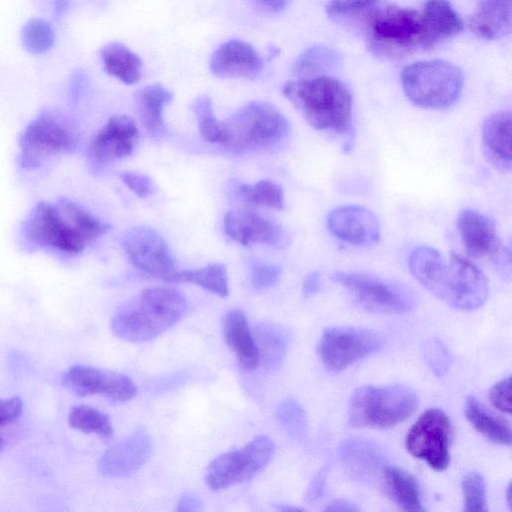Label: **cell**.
<instances>
[{
    "instance_id": "6da1fadb",
    "label": "cell",
    "mask_w": 512,
    "mask_h": 512,
    "mask_svg": "<svg viewBox=\"0 0 512 512\" xmlns=\"http://www.w3.org/2000/svg\"><path fill=\"white\" fill-rule=\"evenodd\" d=\"M408 267L422 286L451 307L474 310L488 298L484 273L459 254L446 258L435 248L418 246L409 254Z\"/></svg>"
},
{
    "instance_id": "7a4b0ae2",
    "label": "cell",
    "mask_w": 512,
    "mask_h": 512,
    "mask_svg": "<svg viewBox=\"0 0 512 512\" xmlns=\"http://www.w3.org/2000/svg\"><path fill=\"white\" fill-rule=\"evenodd\" d=\"M108 230L109 225L73 201L62 198L37 203L25 217L21 235L34 248L76 255Z\"/></svg>"
},
{
    "instance_id": "3957f363",
    "label": "cell",
    "mask_w": 512,
    "mask_h": 512,
    "mask_svg": "<svg viewBox=\"0 0 512 512\" xmlns=\"http://www.w3.org/2000/svg\"><path fill=\"white\" fill-rule=\"evenodd\" d=\"M282 93L314 129L351 138L353 95L339 78H298L286 82Z\"/></svg>"
},
{
    "instance_id": "277c9868",
    "label": "cell",
    "mask_w": 512,
    "mask_h": 512,
    "mask_svg": "<svg viewBox=\"0 0 512 512\" xmlns=\"http://www.w3.org/2000/svg\"><path fill=\"white\" fill-rule=\"evenodd\" d=\"M187 308V300L178 290L147 288L118 309L112 318L111 328L123 340L149 341L178 323Z\"/></svg>"
},
{
    "instance_id": "5b68a950",
    "label": "cell",
    "mask_w": 512,
    "mask_h": 512,
    "mask_svg": "<svg viewBox=\"0 0 512 512\" xmlns=\"http://www.w3.org/2000/svg\"><path fill=\"white\" fill-rule=\"evenodd\" d=\"M364 36L374 56L388 60L402 59L421 49L420 11L376 4L364 19Z\"/></svg>"
},
{
    "instance_id": "8992f818",
    "label": "cell",
    "mask_w": 512,
    "mask_h": 512,
    "mask_svg": "<svg viewBox=\"0 0 512 512\" xmlns=\"http://www.w3.org/2000/svg\"><path fill=\"white\" fill-rule=\"evenodd\" d=\"M222 124V141L234 153L275 148L287 140L290 125L271 103L250 102Z\"/></svg>"
},
{
    "instance_id": "52a82bcc",
    "label": "cell",
    "mask_w": 512,
    "mask_h": 512,
    "mask_svg": "<svg viewBox=\"0 0 512 512\" xmlns=\"http://www.w3.org/2000/svg\"><path fill=\"white\" fill-rule=\"evenodd\" d=\"M404 94L415 106L446 109L460 97L464 77L455 64L440 60H423L406 66L401 73Z\"/></svg>"
},
{
    "instance_id": "ba28073f",
    "label": "cell",
    "mask_w": 512,
    "mask_h": 512,
    "mask_svg": "<svg viewBox=\"0 0 512 512\" xmlns=\"http://www.w3.org/2000/svg\"><path fill=\"white\" fill-rule=\"evenodd\" d=\"M418 402L415 392L406 386H362L349 400L348 422L353 428L392 427L406 420Z\"/></svg>"
},
{
    "instance_id": "9c48e42d",
    "label": "cell",
    "mask_w": 512,
    "mask_h": 512,
    "mask_svg": "<svg viewBox=\"0 0 512 512\" xmlns=\"http://www.w3.org/2000/svg\"><path fill=\"white\" fill-rule=\"evenodd\" d=\"M78 144V133L62 113L46 109L25 127L19 139L18 163L23 170H35L54 156L68 154Z\"/></svg>"
},
{
    "instance_id": "30bf717a",
    "label": "cell",
    "mask_w": 512,
    "mask_h": 512,
    "mask_svg": "<svg viewBox=\"0 0 512 512\" xmlns=\"http://www.w3.org/2000/svg\"><path fill=\"white\" fill-rule=\"evenodd\" d=\"M331 279L369 312L403 314L416 305L413 292L405 285L391 280L350 271H334Z\"/></svg>"
},
{
    "instance_id": "8fae6325",
    "label": "cell",
    "mask_w": 512,
    "mask_h": 512,
    "mask_svg": "<svg viewBox=\"0 0 512 512\" xmlns=\"http://www.w3.org/2000/svg\"><path fill=\"white\" fill-rule=\"evenodd\" d=\"M274 452L273 441L267 436H258L211 461L205 471V483L210 490L219 491L246 482L269 464Z\"/></svg>"
},
{
    "instance_id": "7c38bea8",
    "label": "cell",
    "mask_w": 512,
    "mask_h": 512,
    "mask_svg": "<svg viewBox=\"0 0 512 512\" xmlns=\"http://www.w3.org/2000/svg\"><path fill=\"white\" fill-rule=\"evenodd\" d=\"M381 335L371 329L327 328L319 340L317 353L330 372H340L381 348Z\"/></svg>"
},
{
    "instance_id": "4fadbf2b",
    "label": "cell",
    "mask_w": 512,
    "mask_h": 512,
    "mask_svg": "<svg viewBox=\"0 0 512 512\" xmlns=\"http://www.w3.org/2000/svg\"><path fill=\"white\" fill-rule=\"evenodd\" d=\"M451 437L448 416L438 408H430L410 428L405 445L413 457L425 461L436 471H443L450 462Z\"/></svg>"
},
{
    "instance_id": "5bb4252c",
    "label": "cell",
    "mask_w": 512,
    "mask_h": 512,
    "mask_svg": "<svg viewBox=\"0 0 512 512\" xmlns=\"http://www.w3.org/2000/svg\"><path fill=\"white\" fill-rule=\"evenodd\" d=\"M121 243L133 266L147 275L172 282L176 262L168 243L156 230L133 227L123 235Z\"/></svg>"
},
{
    "instance_id": "9a60e30c",
    "label": "cell",
    "mask_w": 512,
    "mask_h": 512,
    "mask_svg": "<svg viewBox=\"0 0 512 512\" xmlns=\"http://www.w3.org/2000/svg\"><path fill=\"white\" fill-rule=\"evenodd\" d=\"M61 383L78 396L99 395L114 403L127 402L137 393L135 383L127 375L83 364L69 367Z\"/></svg>"
},
{
    "instance_id": "2e32d148",
    "label": "cell",
    "mask_w": 512,
    "mask_h": 512,
    "mask_svg": "<svg viewBox=\"0 0 512 512\" xmlns=\"http://www.w3.org/2000/svg\"><path fill=\"white\" fill-rule=\"evenodd\" d=\"M138 139L135 121L127 115H114L96 133L88 147V161L94 169L129 156Z\"/></svg>"
},
{
    "instance_id": "e0dca14e",
    "label": "cell",
    "mask_w": 512,
    "mask_h": 512,
    "mask_svg": "<svg viewBox=\"0 0 512 512\" xmlns=\"http://www.w3.org/2000/svg\"><path fill=\"white\" fill-rule=\"evenodd\" d=\"M329 232L355 246L367 247L378 243L381 227L378 217L360 205H343L332 209L326 218Z\"/></svg>"
},
{
    "instance_id": "ac0fdd59",
    "label": "cell",
    "mask_w": 512,
    "mask_h": 512,
    "mask_svg": "<svg viewBox=\"0 0 512 512\" xmlns=\"http://www.w3.org/2000/svg\"><path fill=\"white\" fill-rule=\"evenodd\" d=\"M457 229L466 252L493 264L507 250L495 223L485 214L472 208L462 209L457 216Z\"/></svg>"
},
{
    "instance_id": "d6986e66",
    "label": "cell",
    "mask_w": 512,
    "mask_h": 512,
    "mask_svg": "<svg viewBox=\"0 0 512 512\" xmlns=\"http://www.w3.org/2000/svg\"><path fill=\"white\" fill-rule=\"evenodd\" d=\"M151 451V437L139 427L105 451L98 462V470L107 477L129 476L146 462Z\"/></svg>"
},
{
    "instance_id": "ffe728a7",
    "label": "cell",
    "mask_w": 512,
    "mask_h": 512,
    "mask_svg": "<svg viewBox=\"0 0 512 512\" xmlns=\"http://www.w3.org/2000/svg\"><path fill=\"white\" fill-rule=\"evenodd\" d=\"M211 72L219 78H248L258 76L263 60L246 41L231 39L221 44L211 55Z\"/></svg>"
},
{
    "instance_id": "44dd1931",
    "label": "cell",
    "mask_w": 512,
    "mask_h": 512,
    "mask_svg": "<svg viewBox=\"0 0 512 512\" xmlns=\"http://www.w3.org/2000/svg\"><path fill=\"white\" fill-rule=\"evenodd\" d=\"M337 454L344 470L354 480L370 484L383 476L385 456L381 447L371 440L346 439L339 445Z\"/></svg>"
},
{
    "instance_id": "7402d4cb",
    "label": "cell",
    "mask_w": 512,
    "mask_h": 512,
    "mask_svg": "<svg viewBox=\"0 0 512 512\" xmlns=\"http://www.w3.org/2000/svg\"><path fill=\"white\" fill-rule=\"evenodd\" d=\"M226 235L243 246L276 245L284 238L282 227L251 211H229L224 217Z\"/></svg>"
},
{
    "instance_id": "603a6c76",
    "label": "cell",
    "mask_w": 512,
    "mask_h": 512,
    "mask_svg": "<svg viewBox=\"0 0 512 512\" xmlns=\"http://www.w3.org/2000/svg\"><path fill=\"white\" fill-rule=\"evenodd\" d=\"M420 20L422 50L434 48L464 29L463 20L449 0H426Z\"/></svg>"
},
{
    "instance_id": "cb8c5ba5",
    "label": "cell",
    "mask_w": 512,
    "mask_h": 512,
    "mask_svg": "<svg viewBox=\"0 0 512 512\" xmlns=\"http://www.w3.org/2000/svg\"><path fill=\"white\" fill-rule=\"evenodd\" d=\"M482 147L487 162L495 169L511 168V112L491 114L482 126Z\"/></svg>"
},
{
    "instance_id": "d4e9b609",
    "label": "cell",
    "mask_w": 512,
    "mask_h": 512,
    "mask_svg": "<svg viewBox=\"0 0 512 512\" xmlns=\"http://www.w3.org/2000/svg\"><path fill=\"white\" fill-rule=\"evenodd\" d=\"M467 24L472 33L481 39L505 37L511 32V0H476Z\"/></svg>"
},
{
    "instance_id": "484cf974",
    "label": "cell",
    "mask_w": 512,
    "mask_h": 512,
    "mask_svg": "<svg viewBox=\"0 0 512 512\" xmlns=\"http://www.w3.org/2000/svg\"><path fill=\"white\" fill-rule=\"evenodd\" d=\"M223 336L242 368L252 371L259 366V353L252 330L243 311L232 309L223 320Z\"/></svg>"
},
{
    "instance_id": "4316f807",
    "label": "cell",
    "mask_w": 512,
    "mask_h": 512,
    "mask_svg": "<svg viewBox=\"0 0 512 512\" xmlns=\"http://www.w3.org/2000/svg\"><path fill=\"white\" fill-rule=\"evenodd\" d=\"M252 333L259 353V365L268 372L279 368L291 343L289 329L274 322H259L253 326Z\"/></svg>"
},
{
    "instance_id": "83f0119b",
    "label": "cell",
    "mask_w": 512,
    "mask_h": 512,
    "mask_svg": "<svg viewBox=\"0 0 512 512\" xmlns=\"http://www.w3.org/2000/svg\"><path fill=\"white\" fill-rule=\"evenodd\" d=\"M172 98V93L161 84H150L136 92L138 117L143 128L151 136L158 137L163 134V111Z\"/></svg>"
},
{
    "instance_id": "f1b7e54d",
    "label": "cell",
    "mask_w": 512,
    "mask_h": 512,
    "mask_svg": "<svg viewBox=\"0 0 512 512\" xmlns=\"http://www.w3.org/2000/svg\"><path fill=\"white\" fill-rule=\"evenodd\" d=\"M101 60L105 71L119 81L131 85L142 76L141 58L120 42H110L102 47Z\"/></svg>"
},
{
    "instance_id": "f546056e",
    "label": "cell",
    "mask_w": 512,
    "mask_h": 512,
    "mask_svg": "<svg viewBox=\"0 0 512 512\" xmlns=\"http://www.w3.org/2000/svg\"><path fill=\"white\" fill-rule=\"evenodd\" d=\"M464 413L472 426L487 439L497 444L510 445V424L487 410L474 396L466 398Z\"/></svg>"
},
{
    "instance_id": "4dcf8cb0",
    "label": "cell",
    "mask_w": 512,
    "mask_h": 512,
    "mask_svg": "<svg viewBox=\"0 0 512 512\" xmlns=\"http://www.w3.org/2000/svg\"><path fill=\"white\" fill-rule=\"evenodd\" d=\"M383 480L393 501L406 511H424L416 480L399 468L386 465Z\"/></svg>"
},
{
    "instance_id": "1f68e13d",
    "label": "cell",
    "mask_w": 512,
    "mask_h": 512,
    "mask_svg": "<svg viewBox=\"0 0 512 512\" xmlns=\"http://www.w3.org/2000/svg\"><path fill=\"white\" fill-rule=\"evenodd\" d=\"M341 65V55L331 47L313 46L295 61L293 72L299 78H310L332 71Z\"/></svg>"
},
{
    "instance_id": "d6a6232c",
    "label": "cell",
    "mask_w": 512,
    "mask_h": 512,
    "mask_svg": "<svg viewBox=\"0 0 512 512\" xmlns=\"http://www.w3.org/2000/svg\"><path fill=\"white\" fill-rule=\"evenodd\" d=\"M172 282L193 283L220 297L229 294L227 270L221 263L209 264L199 269L176 271Z\"/></svg>"
},
{
    "instance_id": "836d02e7",
    "label": "cell",
    "mask_w": 512,
    "mask_h": 512,
    "mask_svg": "<svg viewBox=\"0 0 512 512\" xmlns=\"http://www.w3.org/2000/svg\"><path fill=\"white\" fill-rule=\"evenodd\" d=\"M68 423L70 427L87 434H95L108 442L113 437V427L107 414L89 405L71 408Z\"/></svg>"
},
{
    "instance_id": "e575fe53",
    "label": "cell",
    "mask_w": 512,
    "mask_h": 512,
    "mask_svg": "<svg viewBox=\"0 0 512 512\" xmlns=\"http://www.w3.org/2000/svg\"><path fill=\"white\" fill-rule=\"evenodd\" d=\"M239 197L253 205H262L274 209L284 206V195L281 186L270 181L260 180L255 184H241L237 187Z\"/></svg>"
},
{
    "instance_id": "d590c367",
    "label": "cell",
    "mask_w": 512,
    "mask_h": 512,
    "mask_svg": "<svg viewBox=\"0 0 512 512\" xmlns=\"http://www.w3.org/2000/svg\"><path fill=\"white\" fill-rule=\"evenodd\" d=\"M24 49L31 54H42L52 48L55 34L48 22L33 18L25 23L21 32Z\"/></svg>"
},
{
    "instance_id": "8d00e7d4",
    "label": "cell",
    "mask_w": 512,
    "mask_h": 512,
    "mask_svg": "<svg viewBox=\"0 0 512 512\" xmlns=\"http://www.w3.org/2000/svg\"><path fill=\"white\" fill-rule=\"evenodd\" d=\"M276 418L291 438L302 440L305 437L306 414L297 400L293 398L283 400L276 409Z\"/></svg>"
},
{
    "instance_id": "74e56055",
    "label": "cell",
    "mask_w": 512,
    "mask_h": 512,
    "mask_svg": "<svg viewBox=\"0 0 512 512\" xmlns=\"http://www.w3.org/2000/svg\"><path fill=\"white\" fill-rule=\"evenodd\" d=\"M191 109L197 117L201 136L209 142L221 143L222 124L214 115L211 99L206 95L198 96L193 100Z\"/></svg>"
},
{
    "instance_id": "f35d334b",
    "label": "cell",
    "mask_w": 512,
    "mask_h": 512,
    "mask_svg": "<svg viewBox=\"0 0 512 512\" xmlns=\"http://www.w3.org/2000/svg\"><path fill=\"white\" fill-rule=\"evenodd\" d=\"M463 510L466 512L487 511L486 485L483 476L470 472L462 480Z\"/></svg>"
},
{
    "instance_id": "ab89813d",
    "label": "cell",
    "mask_w": 512,
    "mask_h": 512,
    "mask_svg": "<svg viewBox=\"0 0 512 512\" xmlns=\"http://www.w3.org/2000/svg\"><path fill=\"white\" fill-rule=\"evenodd\" d=\"M424 361L437 376H444L453 363V355L448 347L438 338L426 340L422 346Z\"/></svg>"
},
{
    "instance_id": "60d3db41",
    "label": "cell",
    "mask_w": 512,
    "mask_h": 512,
    "mask_svg": "<svg viewBox=\"0 0 512 512\" xmlns=\"http://www.w3.org/2000/svg\"><path fill=\"white\" fill-rule=\"evenodd\" d=\"M378 3V0H330L326 7V13L330 17L353 14L363 10H369Z\"/></svg>"
},
{
    "instance_id": "b9f144b4",
    "label": "cell",
    "mask_w": 512,
    "mask_h": 512,
    "mask_svg": "<svg viewBox=\"0 0 512 512\" xmlns=\"http://www.w3.org/2000/svg\"><path fill=\"white\" fill-rule=\"evenodd\" d=\"M281 276V268L272 264H256L251 270V283L257 289L275 285Z\"/></svg>"
},
{
    "instance_id": "7bdbcfd3",
    "label": "cell",
    "mask_w": 512,
    "mask_h": 512,
    "mask_svg": "<svg viewBox=\"0 0 512 512\" xmlns=\"http://www.w3.org/2000/svg\"><path fill=\"white\" fill-rule=\"evenodd\" d=\"M122 182L138 197L144 198L153 192L154 184L150 177L138 172H123Z\"/></svg>"
},
{
    "instance_id": "ee69618b",
    "label": "cell",
    "mask_w": 512,
    "mask_h": 512,
    "mask_svg": "<svg viewBox=\"0 0 512 512\" xmlns=\"http://www.w3.org/2000/svg\"><path fill=\"white\" fill-rule=\"evenodd\" d=\"M511 377L495 383L489 392L492 404L505 413H511Z\"/></svg>"
},
{
    "instance_id": "f6af8a7d",
    "label": "cell",
    "mask_w": 512,
    "mask_h": 512,
    "mask_svg": "<svg viewBox=\"0 0 512 512\" xmlns=\"http://www.w3.org/2000/svg\"><path fill=\"white\" fill-rule=\"evenodd\" d=\"M23 411V401L19 396L0 398V427L19 419Z\"/></svg>"
},
{
    "instance_id": "bcb514c9",
    "label": "cell",
    "mask_w": 512,
    "mask_h": 512,
    "mask_svg": "<svg viewBox=\"0 0 512 512\" xmlns=\"http://www.w3.org/2000/svg\"><path fill=\"white\" fill-rule=\"evenodd\" d=\"M326 479L327 470L325 468L321 469L319 472H317V474H315L305 494V501L307 503L313 504L322 499L325 492Z\"/></svg>"
},
{
    "instance_id": "7dc6e473",
    "label": "cell",
    "mask_w": 512,
    "mask_h": 512,
    "mask_svg": "<svg viewBox=\"0 0 512 512\" xmlns=\"http://www.w3.org/2000/svg\"><path fill=\"white\" fill-rule=\"evenodd\" d=\"M202 508V503L197 495L186 492L179 499L177 511L179 512H195Z\"/></svg>"
},
{
    "instance_id": "c3c4849f",
    "label": "cell",
    "mask_w": 512,
    "mask_h": 512,
    "mask_svg": "<svg viewBox=\"0 0 512 512\" xmlns=\"http://www.w3.org/2000/svg\"><path fill=\"white\" fill-rule=\"evenodd\" d=\"M321 278L320 274L316 271L310 272L304 279L302 292L305 298L311 297L316 294L320 289Z\"/></svg>"
},
{
    "instance_id": "681fc988",
    "label": "cell",
    "mask_w": 512,
    "mask_h": 512,
    "mask_svg": "<svg viewBox=\"0 0 512 512\" xmlns=\"http://www.w3.org/2000/svg\"><path fill=\"white\" fill-rule=\"evenodd\" d=\"M263 10L270 13H278L284 10L291 0H254Z\"/></svg>"
},
{
    "instance_id": "f907efd6",
    "label": "cell",
    "mask_w": 512,
    "mask_h": 512,
    "mask_svg": "<svg viewBox=\"0 0 512 512\" xmlns=\"http://www.w3.org/2000/svg\"><path fill=\"white\" fill-rule=\"evenodd\" d=\"M360 508L356 504L349 502L345 499H335L331 501L325 508V511H339V512H355Z\"/></svg>"
},
{
    "instance_id": "816d5d0a",
    "label": "cell",
    "mask_w": 512,
    "mask_h": 512,
    "mask_svg": "<svg viewBox=\"0 0 512 512\" xmlns=\"http://www.w3.org/2000/svg\"><path fill=\"white\" fill-rule=\"evenodd\" d=\"M277 509L280 511H301V510H303L302 508H299V507H293V506H287V505H280L277 507Z\"/></svg>"
},
{
    "instance_id": "f5cc1de1",
    "label": "cell",
    "mask_w": 512,
    "mask_h": 512,
    "mask_svg": "<svg viewBox=\"0 0 512 512\" xmlns=\"http://www.w3.org/2000/svg\"><path fill=\"white\" fill-rule=\"evenodd\" d=\"M4 444L3 438L0 436V450L2 449Z\"/></svg>"
}]
</instances>
